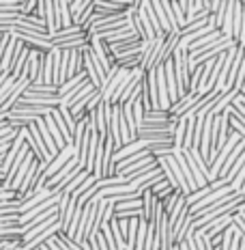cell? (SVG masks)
<instances>
[{"instance_id":"1","label":"cell","mask_w":245,"mask_h":250,"mask_svg":"<svg viewBox=\"0 0 245 250\" xmlns=\"http://www.w3.org/2000/svg\"><path fill=\"white\" fill-rule=\"evenodd\" d=\"M88 50L93 52V56L99 61V65L103 67V71H106V76H108V71L114 67V56L110 54V48H108L103 41L91 39V45H88Z\"/></svg>"},{"instance_id":"2","label":"cell","mask_w":245,"mask_h":250,"mask_svg":"<svg viewBox=\"0 0 245 250\" xmlns=\"http://www.w3.org/2000/svg\"><path fill=\"white\" fill-rule=\"evenodd\" d=\"M74 155H75V149H74V147H65L62 151H58V155H56V158L48 164V168H45L43 173H41V177H43V179L48 181L50 177H54L56 173H58V170H60L67 162H69V160L74 158Z\"/></svg>"},{"instance_id":"3","label":"cell","mask_w":245,"mask_h":250,"mask_svg":"<svg viewBox=\"0 0 245 250\" xmlns=\"http://www.w3.org/2000/svg\"><path fill=\"white\" fill-rule=\"evenodd\" d=\"M41 59H43V54H41L39 50H30L28 61H26V67H24V74H22V76H26L30 80V84H33V82H37V78H39Z\"/></svg>"},{"instance_id":"4","label":"cell","mask_w":245,"mask_h":250,"mask_svg":"<svg viewBox=\"0 0 245 250\" xmlns=\"http://www.w3.org/2000/svg\"><path fill=\"white\" fill-rule=\"evenodd\" d=\"M19 45H22L19 41H15L13 37H9V43L4 45L2 56H0V71H2V74L9 76V71H11V65H13V59H15V52H18Z\"/></svg>"},{"instance_id":"5","label":"cell","mask_w":245,"mask_h":250,"mask_svg":"<svg viewBox=\"0 0 245 250\" xmlns=\"http://www.w3.org/2000/svg\"><path fill=\"white\" fill-rule=\"evenodd\" d=\"M28 54H30V48H26L22 43L15 52V59H13V65H11V71H9V76L13 78V80H19L24 74V67H26V61H28Z\"/></svg>"},{"instance_id":"6","label":"cell","mask_w":245,"mask_h":250,"mask_svg":"<svg viewBox=\"0 0 245 250\" xmlns=\"http://www.w3.org/2000/svg\"><path fill=\"white\" fill-rule=\"evenodd\" d=\"M54 18H56V30L74 26V24H71L69 2H67V0H58V2H54Z\"/></svg>"},{"instance_id":"7","label":"cell","mask_w":245,"mask_h":250,"mask_svg":"<svg viewBox=\"0 0 245 250\" xmlns=\"http://www.w3.org/2000/svg\"><path fill=\"white\" fill-rule=\"evenodd\" d=\"M198 102V95H194V93H185L183 97H181L176 104H172L170 108V117H183V114H187L191 110V108L196 106Z\"/></svg>"},{"instance_id":"8","label":"cell","mask_w":245,"mask_h":250,"mask_svg":"<svg viewBox=\"0 0 245 250\" xmlns=\"http://www.w3.org/2000/svg\"><path fill=\"white\" fill-rule=\"evenodd\" d=\"M56 233H60V225H58V222H54V225H52L50 229H45V231L41 233V235H37L35 239H30L28 244H22V246H19V250H35V248L43 246V244L48 242V239L54 237Z\"/></svg>"},{"instance_id":"9","label":"cell","mask_w":245,"mask_h":250,"mask_svg":"<svg viewBox=\"0 0 245 250\" xmlns=\"http://www.w3.org/2000/svg\"><path fill=\"white\" fill-rule=\"evenodd\" d=\"M172 158H174V162L179 164V170H181V175H183V179H185V184H187V190H189V194H191V192H196L198 186H196L194 177H191V170H189V166H187V162H185L183 153H181V151H176V153H172Z\"/></svg>"},{"instance_id":"10","label":"cell","mask_w":245,"mask_h":250,"mask_svg":"<svg viewBox=\"0 0 245 250\" xmlns=\"http://www.w3.org/2000/svg\"><path fill=\"white\" fill-rule=\"evenodd\" d=\"M52 194H54V192L48 190V188H43V190H39L37 194H33V196H30V199L22 201V203H19V216H22V213H26V211H30V209H33V207L41 205V203H43V201H48Z\"/></svg>"},{"instance_id":"11","label":"cell","mask_w":245,"mask_h":250,"mask_svg":"<svg viewBox=\"0 0 245 250\" xmlns=\"http://www.w3.org/2000/svg\"><path fill=\"white\" fill-rule=\"evenodd\" d=\"M35 162V155L28 151V155L24 158V162L19 164V168L15 170V175H13V181H11V186H9V190H13V192H18L19 190V186H22V181H24V177L26 173H28V168H30V164Z\"/></svg>"},{"instance_id":"12","label":"cell","mask_w":245,"mask_h":250,"mask_svg":"<svg viewBox=\"0 0 245 250\" xmlns=\"http://www.w3.org/2000/svg\"><path fill=\"white\" fill-rule=\"evenodd\" d=\"M142 149H147V145H144L142 140L129 143V145H125V147H121L118 151H114V153H112V162H114V164H118V162H123L125 158H129V155L138 153V151H142Z\"/></svg>"},{"instance_id":"13","label":"cell","mask_w":245,"mask_h":250,"mask_svg":"<svg viewBox=\"0 0 245 250\" xmlns=\"http://www.w3.org/2000/svg\"><path fill=\"white\" fill-rule=\"evenodd\" d=\"M140 9L144 11V15H147V20L151 22V26H153L155 37H157V39H166V37H168V35H164V30H161L159 20H157V15H155V11H153V4H151V0H144V2H140Z\"/></svg>"},{"instance_id":"14","label":"cell","mask_w":245,"mask_h":250,"mask_svg":"<svg viewBox=\"0 0 245 250\" xmlns=\"http://www.w3.org/2000/svg\"><path fill=\"white\" fill-rule=\"evenodd\" d=\"M82 67H84V52L80 50H74L69 52V65H67V80L74 78L77 74H82ZM65 80V82H67Z\"/></svg>"},{"instance_id":"15","label":"cell","mask_w":245,"mask_h":250,"mask_svg":"<svg viewBox=\"0 0 245 250\" xmlns=\"http://www.w3.org/2000/svg\"><path fill=\"white\" fill-rule=\"evenodd\" d=\"M112 153H114V145L110 138H106L103 143V160H101V170L103 177H114V162H112Z\"/></svg>"},{"instance_id":"16","label":"cell","mask_w":245,"mask_h":250,"mask_svg":"<svg viewBox=\"0 0 245 250\" xmlns=\"http://www.w3.org/2000/svg\"><path fill=\"white\" fill-rule=\"evenodd\" d=\"M237 95H239L237 91H228V93H224V95L220 97V100H217V102L211 106V110H208L207 117H213V119H215V117H220V114H222V112L226 110V108L232 104V100H234V97H237Z\"/></svg>"},{"instance_id":"17","label":"cell","mask_w":245,"mask_h":250,"mask_svg":"<svg viewBox=\"0 0 245 250\" xmlns=\"http://www.w3.org/2000/svg\"><path fill=\"white\" fill-rule=\"evenodd\" d=\"M41 20H43L48 35H54V33H56V18H54V2H52V0H43V11H41Z\"/></svg>"},{"instance_id":"18","label":"cell","mask_w":245,"mask_h":250,"mask_svg":"<svg viewBox=\"0 0 245 250\" xmlns=\"http://www.w3.org/2000/svg\"><path fill=\"white\" fill-rule=\"evenodd\" d=\"M88 2H91V0H75V2H69L71 24H74V26H82V22H84V11H86Z\"/></svg>"},{"instance_id":"19","label":"cell","mask_w":245,"mask_h":250,"mask_svg":"<svg viewBox=\"0 0 245 250\" xmlns=\"http://www.w3.org/2000/svg\"><path fill=\"white\" fill-rule=\"evenodd\" d=\"M80 35H84V30H82L80 26H69V28H60V30H56L54 35H50V41L56 45V43H60V41L80 37Z\"/></svg>"},{"instance_id":"20","label":"cell","mask_w":245,"mask_h":250,"mask_svg":"<svg viewBox=\"0 0 245 250\" xmlns=\"http://www.w3.org/2000/svg\"><path fill=\"white\" fill-rule=\"evenodd\" d=\"M52 52H48V54H43V59H41V69H39V78L37 82H41V84H48V86H54L52 84Z\"/></svg>"},{"instance_id":"21","label":"cell","mask_w":245,"mask_h":250,"mask_svg":"<svg viewBox=\"0 0 245 250\" xmlns=\"http://www.w3.org/2000/svg\"><path fill=\"white\" fill-rule=\"evenodd\" d=\"M86 82H88V78H86L84 71H82V74H77V76H74V78H69V80H67L65 84H60V86H58V97L67 95V93H69V91H74V88L84 86Z\"/></svg>"},{"instance_id":"22","label":"cell","mask_w":245,"mask_h":250,"mask_svg":"<svg viewBox=\"0 0 245 250\" xmlns=\"http://www.w3.org/2000/svg\"><path fill=\"white\" fill-rule=\"evenodd\" d=\"M243 149H245V143H243V140H241V143H239V145H237V147H234V149L230 151V153H228L226 162H224V164H222L220 173H217V179H224V177H226V175H228V170H230V166L234 164V160H237V158H239V155H241V151H243Z\"/></svg>"},{"instance_id":"23","label":"cell","mask_w":245,"mask_h":250,"mask_svg":"<svg viewBox=\"0 0 245 250\" xmlns=\"http://www.w3.org/2000/svg\"><path fill=\"white\" fill-rule=\"evenodd\" d=\"M174 117H170V112H161V110H147L142 114V121H140V125L144 123H168L172 121ZM138 125V127H140Z\"/></svg>"},{"instance_id":"24","label":"cell","mask_w":245,"mask_h":250,"mask_svg":"<svg viewBox=\"0 0 245 250\" xmlns=\"http://www.w3.org/2000/svg\"><path fill=\"white\" fill-rule=\"evenodd\" d=\"M43 121H45V127H48V132H50V136H52V140H54V145H56V149L58 151H62L67 147L65 145V140H62V136H60V132H58V127H56V123H54V119L50 117H43Z\"/></svg>"},{"instance_id":"25","label":"cell","mask_w":245,"mask_h":250,"mask_svg":"<svg viewBox=\"0 0 245 250\" xmlns=\"http://www.w3.org/2000/svg\"><path fill=\"white\" fill-rule=\"evenodd\" d=\"M142 218L147 222H151V218H153V207H155V196L151 194V190H142Z\"/></svg>"},{"instance_id":"26","label":"cell","mask_w":245,"mask_h":250,"mask_svg":"<svg viewBox=\"0 0 245 250\" xmlns=\"http://www.w3.org/2000/svg\"><path fill=\"white\" fill-rule=\"evenodd\" d=\"M26 93H30V95H52V97H58V88L56 86H48V84H41V82H33V84H28L26 88Z\"/></svg>"},{"instance_id":"27","label":"cell","mask_w":245,"mask_h":250,"mask_svg":"<svg viewBox=\"0 0 245 250\" xmlns=\"http://www.w3.org/2000/svg\"><path fill=\"white\" fill-rule=\"evenodd\" d=\"M159 4H161V11H164L166 22L170 26V35H176V37H179V26H176V20H174V13H172V9H170V2L168 0H159Z\"/></svg>"},{"instance_id":"28","label":"cell","mask_w":245,"mask_h":250,"mask_svg":"<svg viewBox=\"0 0 245 250\" xmlns=\"http://www.w3.org/2000/svg\"><path fill=\"white\" fill-rule=\"evenodd\" d=\"M170 9H172V13H174L176 26H179V33H181V28L185 26V0H176V2H170Z\"/></svg>"},{"instance_id":"29","label":"cell","mask_w":245,"mask_h":250,"mask_svg":"<svg viewBox=\"0 0 245 250\" xmlns=\"http://www.w3.org/2000/svg\"><path fill=\"white\" fill-rule=\"evenodd\" d=\"M88 175H91V173H88V170H80V173H77V175L74 177V179L69 181V184H67L65 188H62V192H60V194H67V196H71V194H74V192L77 190V188H80V184H82V181L86 179Z\"/></svg>"},{"instance_id":"30","label":"cell","mask_w":245,"mask_h":250,"mask_svg":"<svg viewBox=\"0 0 245 250\" xmlns=\"http://www.w3.org/2000/svg\"><path fill=\"white\" fill-rule=\"evenodd\" d=\"M243 164H245V149L241 151V155H239V158L234 160V164L230 166V170H228V175L224 177V181H226L228 186L232 184V179H234V177H237V173H239V170H241V166H243Z\"/></svg>"},{"instance_id":"31","label":"cell","mask_w":245,"mask_h":250,"mask_svg":"<svg viewBox=\"0 0 245 250\" xmlns=\"http://www.w3.org/2000/svg\"><path fill=\"white\" fill-rule=\"evenodd\" d=\"M58 114H60L62 121H65L67 129H69V134H71V138H74V132H75V127H77V121L71 117V112L67 110V108H58Z\"/></svg>"},{"instance_id":"32","label":"cell","mask_w":245,"mask_h":250,"mask_svg":"<svg viewBox=\"0 0 245 250\" xmlns=\"http://www.w3.org/2000/svg\"><path fill=\"white\" fill-rule=\"evenodd\" d=\"M19 216V201H7L0 203V216Z\"/></svg>"},{"instance_id":"33","label":"cell","mask_w":245,"mask_h":250,"mask_svg":"<svg viewBox=\"0 0 245 250\" xmlns=\"http://www.w3.org/2000/svg\"><path fill=\"white\" fill-rule=\"evenodd\" d=\"M22 7V0H0V11H18Z\"/></svg>"},{"instance_id":"34","label":"cell","mask_w":245,"mask_h":250,"mask_svg":"<svg viewBox=\"0 0 245 250\" xmlns=\"http://www.w3.org/2000/svg\"><path fill=\"white\" fill-rule=\"evenodd\" d=\"M243 181H245V164L241 166V170L237 173V177L232 179V184H230V188H232V192H241V186H243Z\"/></svg>"},{"instance_id":"35","label":"cell","mask_w":245,"mask_h":250,"mask_svg":"<svg viewBox=\"0 0 245 250\" xmlns=\"http://www.w3.org/2000/svg\"><path fill=\"white\" fill-rule=\"evenodd\" d=\"M35 9H37V0H22L19 13L22 15H35Z\"/></svg>"},{"instance_id":"36","label":"cell","mask_w":245,"mask_h":250,"mask_svg":"<svg viewBox=\"0 0 245 250\" xmlns=\"http://www.w3.org/2000/svg\"><path fill=\"white\" fill-rule=\"evenodd\" d=\"M7 201H19V196H18V192L7 190V188L0 186V203H7Z\"/></svg>"},{"instance_id":"37","label":"cell","mask_w":245,"mask_h":250,"mask_svg":"<svg viewBox=\"0 0 245 250\" xmlns=\"http://www.w3.org/2000/svg\"><path fill=\"white\" fill-rule=\"evenodd\" d=\"M239 194H243V196H245V181H243V186H241V192H239Z\"/></svg>"},{"instance_id":"38","label":"cell","mask_w":245,"mask_h":250,"mask_svg":"<svg viewBox=\"0 0 245 250\" xmlns=\"http://www.w3.org/2000/svg\"><path fill=\"white\" fill-rule=\"evenodd\" d=\"M15 250H19V248H15Z\"/></svg>"}]
</instances>
